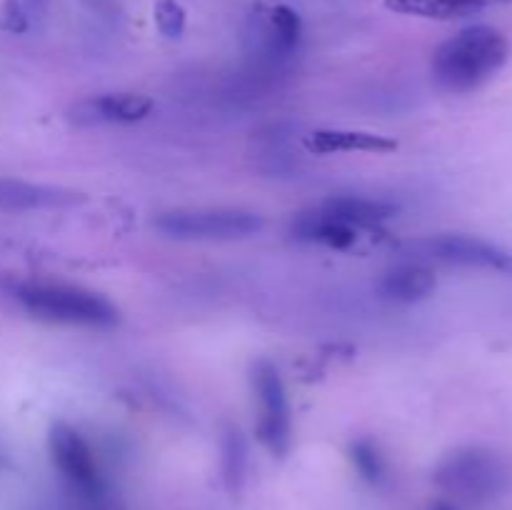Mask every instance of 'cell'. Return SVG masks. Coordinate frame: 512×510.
I'll return each instance as SVG.
<instances>
[{
  "label": "cell",
  "instance_id": "cell-1",
  "mask_svg": "<svg viewBox=\"0 0 512 510\" xmlns=\"http://www.w3.org/2000/svg\"><path fill=\"white\" fill-rule=\"evenodd\" d=\"M508 38L490 25H470L445 40L433 55V78L448 93H470L505 65Z\"/></svg>",
  "mask_w": 512,
  "mask_h": 510
},
{
  "label": "cell",
  "instance_id": "cell-2",
  "mask_svg": "<svg viewBox=\"0 0 512 510\" xmlns=\"http://www.w3.org/2000/svg\"><path fill=\"white\" fill-rule=\"evenodd\" d=\"M15 300L33 318L48 323L85 325V328H113L118 325V308L93 290L60 283H23L15 288Z\"/></svg>",
  "mask_w": 512,
  "mask_h": 510
},
{
  "label": "cell",
  "instance_id": "cell-3",
  "mask_svg": "<svg viewBox=\"0 0 512 510\" xmlns=\"http://www.w3.org/2000/svg\"><path fill=\"white\" fill-rule=\"evenodd\" d=\"M433 478L445 493L455 495V498L485 503V500L508 493L512 470L493 450L470 445V448H460L445 455L435 468Z\"/></svg>",
  "mask_w": 512,
  "mask_h": 510
},
{
  "label": "cell",
  "instance_id": "cell-4",
  "mask_svg": "<svg viewBox=\"0 0 512 510\" xmlns=\"http://www.w3.org/2000/svg\"><path fill=\"white\" fill-rule=\"evenodd\" d=\"M263 225V215L240 208H178L155 218V230L175 240H240Z\"/></svg>",
  "mask_w": 512,
  "mask_h": 510
},
{
  "label": "cell",
  "instance_id": "cell-5",
  "mask_svg": "<svg viewBox=\"0 0 512 510\" xmlns=\"http://www.w3.org/2000/svg\"><path fill=\"white\" fill-rule=\"evenodd\" d=\"M48 450L58 473L75 493L83 498H98L103 493V478H100L93 450L73 425L63 423V420L50 425Z\"/></svg>",
  "mask_w": 512,
  "mask_h": 510
},
{
  "label": "cell",
  "instance_id": "cell-6",
  "mask_svg": "<svg viewBox=\"0 0 512 510\" xmlns=\"http://www.w3.org/2000/svg\"><path fill=\"white\" fill-rule=\"evenodd\" d=\"M253 388L260 403L258 440L273 455L283 458L290 450V405L278 368L268 360L253 365Z\"/></svg>",
  "mask_w": 512,
  "mask_h": 510
},
{
  "label": "cell",
  "instance_id": "cell-7",
  "mask_svg": "<svg viewBox=\"0 0 512 510\" xmlns=\"http://www.w3.org/2000/svg\"><path fill=\"white\" fill-rule=\"evenodd\" d=\"M410 250L428 260H438V263L495 270V273L512 275V253L498 248L495 243H488V240L475 238V235H433V238L413 243Z\"/></svg>",
  "mask_w": 512,
  "mask_h": 510
},
{
  "label": "cell",
  "instance_id": "cell-8",
  "mask_svg": "<svg viewBox=\"0 0 512 510\" xmlns=\"http://www.w3.org/2000/svg\"><path fill=\"white\" fill-rule=\"evenodd\" d=\"M155 110V100L143 93H105L93 98L78 100L68 110L70 123L80 128H93V125H128L140 123Z\"/></svg>",
  "mask_w": 512,
  "mask_h": 510
},
{
  "label": "cell",
  "instance_id": "cell-9",
  "mask_svg": "<svg viewBox=\"0 0 512 510\" xmlns=\"http://www.w3.org/2000/svg\"><path fill=\"white\" fill-rule=\"evenodd\" d=\"M305 148L315 155L333 153H393L398 143L388 135L365 133V130H315L305 138Z\"/></svg>",
  "mask_w": 512,
  "mask_h": 510
},
{
  "label": "cell",
  "instance_id": "cell-10",
  "mask_svg": "<svg viewBox=\"0 0 512 510\" xmlns=\"http://www.w3.org/2000/svg\"><path fill=\"white\" fill-rule=\"evenodd\" d=\"M83 200L80 193H70L50 185L25 183L15 178H0V210H38L53 205H70Z\"/></svg>",
  "mask_w": 512,
  "mask_h": 510
},
{
  "label": "cell",
  "instance_id": "cell-11",
  "mask_svg": "<svg viewBox=\"0 0 512 510\" xmlns=\"http://www.w3.org/2000/svg\"><path fill=\"white\" fill-rule=\"evenodd\" d=\"M435 288H438V278H435L433 268L423 263H403L388 270L385 278L380 280V290H383L385 298L405 305L430 298Z\"/></svg>",
  "mask_w": 512,
  "mask_h": 510
},
{
  "label": "cell",
  "instance_id": "cell-12",
  "mask_svg": "<svg viewBox=\"0 0 512 510\" xmlns=\"http://www.w3.org/2000/svg\"><path fill=\"white\" fill-rule=\"evenodd\" d=\"M325 215L333 220L350 225V228H373V225L385 223V220L395 218L398 208L393 203H383V200L370 198H355V195H335L320 205Z\"/></svg>",
  "mask_w": 512,
  "mask_h": 510
},
{
  "label": "cell",
  "instance_id": "cell-13",
  "mask_svg": "<svg viewBox=\"0 0 512 510\" xmlns=\"http://www.w3.org/2000/svg\"><path fill=\"white\" fill-rule=\"evenodd\" d=\"M505 3L512 0H385V8L400 15H418L430 20H458Z\"/></svg>",
  "mask_w": 512,
  "mask_h": 510
},
{
  "label": "cell",
  "instance_id": "cell-14",
  "mask_svg": "<svg viewBox=\"0 0 512 510\" xmlns=\"http://www.w3.org/2000/svg\"><path fill=\"white\" fill-rule=\"evenodd\" d=\"M293 235L305 243H320L333 250H348L358 240V230L340 223V220H333L323 210L298 215L293 223Z\"/></svg>",
  "mask_w": 512,
  "mask_h": 510
},
{
  "label": "cell",
  "instance_id": "cell-15",
  "mask_svg": "<svg viewBox=\"0 0 512 510\" xmlns=\"http://www.w3.org/2000/svg\"><path fill=\"white\" fill-rule=\"evenodd\" d=\"M220 473L230 493H238L248 473V443L238 428H228L220 443Z\"/></svg>",
  "mask_w": 512,
  "mask_h": 510
},
{
  "label": "cell",
  "instance_id": "cell-16",
  "mask_svg": "<svg viewBox=\"0 0 512 510\" xmlns=\"http://www.w3.org/2000/svg\"><path fill=\"white\" fill-rule=\"evenodd\" d=\"M350 460H353L360 478L368 480V483L378 485L385 478V458L370 438H360L350 445Z\"/></svg>",
  "mask_w": 512,
  "mask_h": 510
},
{
  "label": "cell",
  "instance_id": "cell-17",
  "mask_svg": "<svg viewBox=\"0 0 512 510\" xmlns=\"http://www.w3.org/2000/svg\"><path fill=\"white\" fill-rule=\"evenodd\" d=\"M270 23H273L275 43H278L280 53H290L298 45L300 33H303V20L295 13L290 5H275L270 13Z\"/></svg>",
  "mask_w": 512,
  "mask_h": 510
},
{
  "label": "cell",
  "instance_id": "cell-18",
  "mask_svg": "<svg viewBox=\"0 0 512 510\" xmlns=\"http://www.w3.org/2000/svg\"><path fill=\"white\" fill-rule=\"evenodd\" d=\"M153 20L158 25L160 35H165L170 40H178L185 33L188 15H185V8L178 0H155Z\"/></svg>",
  "mask_w": 512,
  "mask_h": 510
},
{
  "label": "cell",
  "instance_id": "cell-19",
  "mask_svg": "<svg viewBox=\"0 0 512 510\" xmlns=\"http://www.w3.org/2000/svg\"><path fill=\"white\" fill-rule=\"evenodd\" d=\"M3 25L8 30H13V33H23V30L28 28V18H25V13L20 10V5L15 3V0H8V3H5Z\"/></svg>",
  "mask_w": 512,
  "mask_h": 510
},
{
  "label": "cell",
  "instance_id": "cell-20",
  "mask_svg": "<svg viewBox=\"0 0 512 510\" xmlns=\"http://www.w3.org/2000/svg\"><path fill=\"white\" fill-rule=\"evenodd\" d=\"M428 510H458V508H455L453 503H448V500H438V503L430 505Z\"/></svg>",
  "mask_w": 512,
  "mask_h": 510
}]
</instances>
